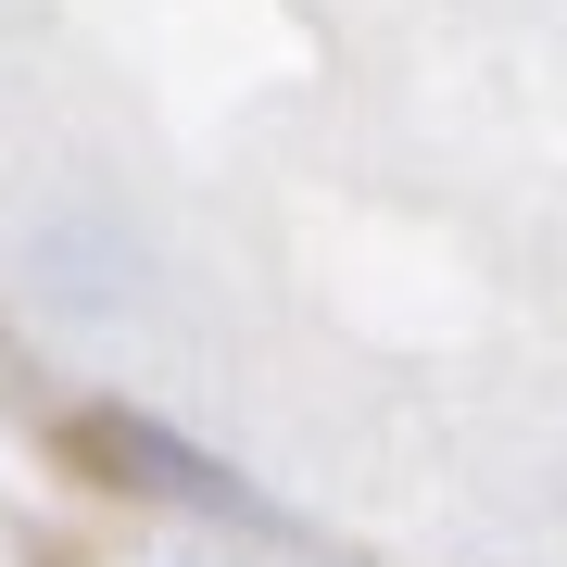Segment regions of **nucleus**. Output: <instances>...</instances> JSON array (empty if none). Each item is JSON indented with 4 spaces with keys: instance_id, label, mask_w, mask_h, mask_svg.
I'll use <instances>...</instances> for the list:
<instances>
[{
    "instance_id": "1",
    "label": "nucleus",
    "mask_w": 567,
    "mask_h": 567,
    "mask_svg": "<svg viewBox=\"0 0 567 567\" xmlns=\"http://www.w3.org/2000/svg\"><path fill=\"white\" fill-rule=\"evenodd\" d=\"M76 466H89V480H114V492H140V505L265 529V492L240 480V466H215L203 442H177V429L140 416V404H89V416H76Z\"/></svg>"
}]
</instances>
